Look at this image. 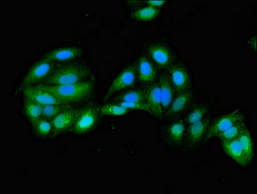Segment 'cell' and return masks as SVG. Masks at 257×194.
I'll use <instances>...</instances> for the list:
<instances>
[{"label": "cell", "mask_w": 257, "mask_h": 194, "mask_svg": "<svg viewBox=\"0 0 257 194\" xmlns=\"http://www.w3.org/2000/svg\"><path fill=\"white\" fill-rule=\"evenodd\" d=\"M94 78L91 65L80 59L57 63L46 80L41 83L48 85L71 84Z\"/></svg>", "instance_id": "6da1fadb"}, {"label": "cell", "mask_w": 257, "mask_h": 194, "mask_svg": "<svg viewBox=\"0 0 257 194\" xmlns=\"http://www.w3.org/2000/svg\"><path fill=\"white\" fill-rule=\"evenodd\" d=\"M37 85L53 92L64 105L75 107L89 103L96 91L95 78L71 84L48 85L39 83Z\"/></svg>", "instance_id": "7a4b0ae2"}, {"label": "cell", "mask_w": 257, "mask_h": 194, "mask_svg": "<svg viewBox=\"0 0 257 194\" xmlns=\"http://www.w3.org/2000/svg\"><path fill=\"white\" fill-rule=\"evenodd\" d=\"M143 54L148 56L160 71H167L171 65L180 59V54L175 47L165 40H154L146 44Z\"/></svg>", "instance_id": "3957f363"}, {"label": "cell", "mask_w": 257, "mask_h": 194, "mask_svg": "<svg viewBox=\"0 0 257 194\" xmlns=\"http://www.w3.org/2000/svg\"><path fill=\"white\" fill-rule=\"evenodd\" d=\"M100 106L91 102L78 107L71 134L85 136L94 132L98 127L100 119Z\"/></svg>", "instance_id": "277c9868"}, {"label": "cell", "mask_w": 257, "mask_h": 194, "mask_svg": "<svg viewBox=\"0 0 257 194\" xmlns=\"http://www.w3.org/2000/svg\"><path fill=\"white\" fill-rule=\"evenodd\" d=\"M158 136L162 145L170 150H182L187 126L183 117L162 121Z\"/></svg>", "instance_id": "5b68a950"}, {"label": "cell", "mask_w": 257, "mask_h": 194, "mask_svg": "<svg viewBox=\"0 0 257 194\" xmlns=\"http://www.w3.org/2000/svg\"><path fill=\"white\" fill-rule=\"evenodd\" d=\"M167 72L175 94L194 89L193 69L188 61L180 58Z\"/></svg>", "instance_id": "8992f818"}, {"label": "cell", "mask_w": 257, "mask_h": 194, "mask_svg": "<svg viewBox=\"0 0 257 194\" xmlns=\"http://www.w3.org/2000/svg\"><path fill=\"white\" fill-rule=\"evenodd\" d=\"M247 119L246 113L240 107H235L223 113L217 117H213L208 132L205 137L204 143L217 136L220 133L228 129L238 122Z\"/></svg>", "instance_id": "52a82bcc"}, {"label": "cell", "mask_w": 257, "mask_h": 194, "mask_svg": "<svg viewBox=\"0 0 257 194\" xmlns=\"http://www.w3.org/2000/svg\"><path fill=\"white\" fill-rule=\"evenodd\" d=\"M214 114L197 123L187 126L184 136L182 150L185 153L195 152L202 144H204L205 137L213 120Z\"/></svg>", "instance_id": "ba28073f"}, {"label": "cell", "mask_w": 257, "mask_h": 194, "mask_svg": "<svg viewBox=\"0 0 257 194\" xmlns=\"http://www.w3.org/2000/svg\"><path fill=\"white\" fill-rule=\"evenodd\" d=\"M218 104L217 97H198L182 116L186 126L197 123L213 115Z\"/></svg>", "instance_id": "9c48e42d"}, {"label": "cell", "mask_w": 257, "mask_h": 194, "mask_svg": "<svg viewBox=\"0 0 257 194\" xmlns=\"http://www.w3.org/2000/svg\"><path fill=\"white\" fill-rule=\"evenodd\" d=\"M137 83L136 64L130 63L125 65L115 76L106 91L103 101L109 100L112 96H115L125 90L132 89Z\"/></svg>", "instance_id": "30bf717a"}, {"label": "cell", "mask_w": 257, "mask_h": 194, "mask_svg": "<svg viewBox=\"0 0 257 194\" xmlns=\"http://www.w3.org/2000/svg\"><path fill=\"white\" fill-rule=\"evenodd\" d=\"M55 63L40 58L37 62L31 65L20 83L22 90L28 87L41 83L48 77L55 67Z\"/></svg>", "instance_id": "8fae6325"}, {"label": "cell", "mask_w": 257, "mask_h": 194, "mask_svg": "<svg viewBox=\"0 0 257 194\" xmlns=\"http://www.w3.org/2000/svg\"><path fill=\"white\" fill-rule=\"evenodd\" d=\"M200 96L195 89L176 94L172 103L164 114L162 121L182 117Z\"/></svg>", "instance_id": "7c38bea8"}, {"label": "cell", "mask_w": 257, "mask_h": 194, "mask_svg": "<svg viewBox=\"0 0 257 194\" xmlns=\"http://www.w3.org/2000/svg\"><path fill=\"white\" fill-rule=\"evenodd\" d=\"M135 64L137 82L139 83L140 87L144 88L157 82L161 71L147 56L142 53L139 56Z\"/></svg>", "instance_id": "4fadbf2b"}, {"label": "cell", "mask_w": 257, "mask_h": 194, "mask_svg": "<svg viewBox=\"0 0 257 194\" xmlns=\"http://www.w3.org/2000/svg\"><path fill=\"white\" fill-rule=\"evenodd\" d=\"M77 110L78 107L70 106L51 121L53 126L52 139L62 136L71 132Z\"/></svg>", "instance_id": "5bb4252c"}, {"label": "cell", "mask_w": 257, "mask_h": 194, "mask_svg": "<svg viewBox=\"0 0 257 194\" xmlns=\"http://www.w3.org/2000/svg\"><path fill=\"white\" fill-rule=\"evenodd\" d=\"M84 53L85 50L82 47H62L52 49L44 54L41 58L57 64L80 59L84 55Z\"/></svg>", "instance_id": "9a60e30c"}, {"label": "cell", "mask_w": 257, "mask_h": 194, "mask_svg": "<svg viewBox=\"0 0 257 194\" xmlns=\"http://www.w3.org/2000/svg\"><path fill=\"white\" fill-rule=\"evenodd\" d=\"M24 99L39 104L42 106L64 105L55 94L40 85L24 88L22 90Z\"/></svg>", "instance_id": "2e32d148"}, {"label": "cell", "mask_w": 257, "mask_h": 194, "mask_svg": "<svg viewBox=\"0 0 257 194\" xmlns=\"http://www.w3.org/2000/svg\"><path fill=\"white\" fill-rule=\"evenodd\" d=\"M146 104L150 108L152 116L160 121L163 118L164 112L162 107V99L159 82L149 85L144 88Z\"/></svg>", "instance_id": "e0dca14e"}, {"label": "cell", "mask_w": 257, "mask_h": 194, "mask_svg": "<svg viewBox=\"0 0 257 194\" xmlns=\"http://www.w3.org/2000/svg\"><path fill=\"white\" fill-rule=\"evenodd\" d=\"M221 144L225 154L238 166L242 168H247L251 165L243 152L238 138L232 141H221Z\"/></svg>", "instance_id": "ac0fdd59"}, {"label": "cell", "mask_w": 257, "mask_h": 194, "mask_svg": "<svg viewBox=\"0 0 257 194\" xmlns=\"http://www.w3.org/2000/svg\"><path fill=\"white\" fill-rule=\"evenodd\" d=\"M158 82L159 84L162 110H163L164 114L166 110L170 107L171 104L172 103L175 96V92L172 84H171L170 78H169L168 72H161L159 79H158Z\"/></svg>", "instance_id": "d6986e66"}, {"label": "cell", "mask_w": 257, "mask_h": 194, "mask_svg": "<svg viewBox=\"0 0 257 194\" xmlns=\"http://www.w3.org/2000/svg\"><path fill=\"white\" fill-rule=\"evenodd\" d=\"M161 14V8L144 5L134 8L130 13V17L136 21L147 22L156 19Z\"/></svg>", "instance_id": "ffe728a7"}, {"label": "cell", "mask_w": 257, "mask_h": 194, "mask_svg": "<svg viewBox=\"0 0 257 194\" xmlns=\"http://www.w3.org/2000/svg\"><path fill=\"white\" fill-rule=\"evenodd\" d=\"M238 140L240 142V145L242 146L243 152L246 155L248 160L252 164L254 161V157H255V147H254V143L251 130L247 125L245 126L244 129L239 135Z\"/></svg>", "instance_id": "44dd1931"}, {"label": "cell", "mask_w": 257, "mask_h": 194, "mask_svg": "<svg viewBox=\"0 0 257 194\" xmlns=\"http://www.w3.org/2000/svg\"><path fill=\"white\" fill-rule=\"evenodd\" d=\"M130 102L146 104L145 94L144 88H137V89H130L125 90L119 94H116L112 103L117 102Z\"/></svg>", "instance_id": "7402d4cb"}, {"label": "cell", "mask_w": 257, "mask_h": 194, "mask_svg": "<svg viewBox=\"0 0 257 194\" xmlns=\"http://www.w3.org/2000/svg\"><path fill=\"white\" fill-rule=\"evenodd\" d=\"M43 108L44 106L24 99L23 114L31 126L42 118Z\"/></svg>", "instance_id": "603a6c76"}, {"label": "cell", "mask_w": 257, "mask_h": 194, "mask_svg": "<svg viewBox=\"0 0 257 194\" xmlns=\"http://www.w3.org/2000/svg\"><path fill=\"white\" fill-rule=\"evenodd\" d=\"M31 127L36 138L41 140L51 139L53 126L51 121L42 117L35 125L31 126Z\"/></svg>", "instance_id": "cb8c5ba5"}, {"label": "cell", "mask_w": 257, "mask_h": 194, "mask_svg": "<svg viewBox=\"0 0 257 194\" xmlns=\"http://www.w3.org/2000/svg\"><path fill=\"white\" fill-rule=\"evenodd\" d=\"M247 125V119L238 122L224 132L220 133L216 137L219 139L221 141H229L236 139Z\"/></svg>", "instance_id": "d4e9b609"}, {"label": "cell", "mask_w": 257, "mask_h": 194, "mask_svg": "<svg viewBox=\"0 0 257 194\" xmlns=\"http://www.w3.org/2000/svg\"><path fill=\"white\" fill-rule=\"evenodd\" d=\"M100 114L103 116H123L132 112V110L121 107L118 104H106L100 107Z\"/></svg>", "instance_id": "484cf974"}, {"label": "cell", "mask_w": 257, "mask_h": 194, "mask_svg": "<svg viewBox=\"0 0 257 194\" xmlns=\"http://www.w3.org/2000/svg\"><path fill=\"white\" fill-rule=\"evenodd\" d=\"M69 105H51L44 106L43 108L42 118L47 120L52 121L61 112L64 111Z\"/></svg>", "instance_id": "4316f807"}, {"label": "cell", "mask_w": 257, "mask_h": 194, "mask_svg": "<svg viewBox=\"0 0 257 194\" xmlns=\"http://www.w3.org/2000/svg\"><path fill=\"white\" fill-rule=\"evenodd\" d=\"M115 104H118V105L121 106L124 108H127L130 110H142L149 113L150 114H152L150 108H149L146 104L139 103H130V102H117Z\"/></svg>", "instance_id": "83f0119b"}, {"label": "cell", "mask_w": 257, "mask_h": 194, "mask_svg": "<svg viewBox=\"0 0 257 194\" xmlns=\"http://www.w3.org/2000/svg\"><path fill=\"white\" fill-rule=\"evenodd\" d=\"M146 5L155 7L157 8H161L166 5V1H156V0H150V1H144Z\"/></svg>", "instance_id": "f1b7e54d"}]
</instances>
